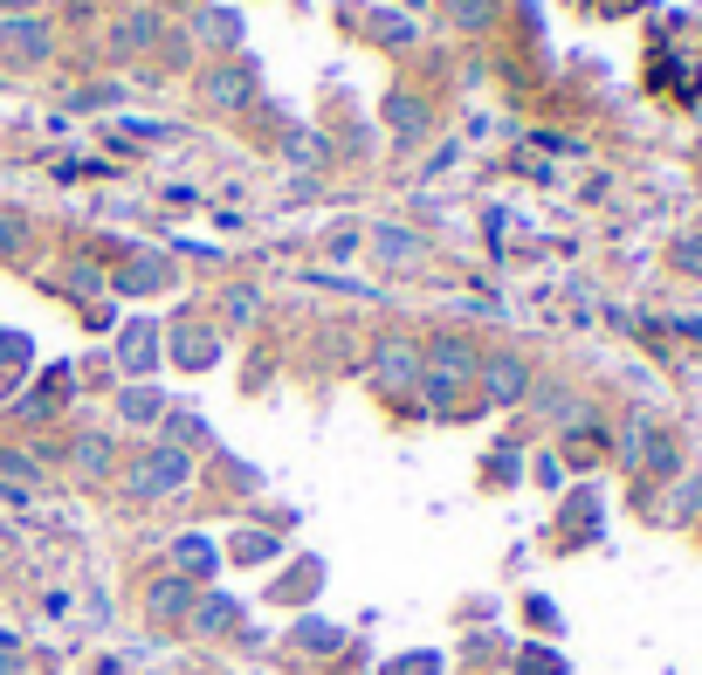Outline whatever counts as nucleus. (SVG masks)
Returning <instances> with one entry per match:
<instances>
[{
    "label": "nucleus",
    "mask_w": 702,
    "mask_h": 675,
    "mask_svg": "<svg viewBox=\"0 0 702 675\" xmlns=\"http://www.w3.org/2000/svg\"><path fill=\"white\" fill-rule=\"evenodd\" d=\"M193 483V462L172 449V441H159V449H145L132 469H124V497L132 504H159V497H179V489Z\"/></svg>",
    "instance_id": "nucleus-1"
},
{
    "label": "nucleus",
    "mask_w": 702,
    "mask_h": 675,
    "mask_svg": "<svg viewBox=\"0 0 702 675\" xmlns=\"http://www.w3.org/2000/svg\"><path fill=\"white\" fill-rule=\"evenodd\" d=\"M476 379H482L489 407H516V400L531 394V358H516V352H489L482 366H476Z\"/></svg>",
    "instance_id": "nucleus-2"
},
{
    "label": "nucleus",
    "mask_w": 702,
    "mask_h": 675,
    "mask_svg": "<svg viewBox=\"0 0 702 675\" xmlns=\"http://www.w3.org/2000/svg\"><path fill=\"white\" fill-rule=\"evenodd\" d=\"M372 379L386 386V394H400V386L421 379V352H413L406 338H386V345L372 352Z\"/></svg>",
    "instance_id": "nucleus-3"
},
{
    "label": "nucleus",
    "mask_w": 702,
    "mask_h": 675,
    "mask_svg": "<svg viewBox=\"0 0 702 675\" xmlns=\"http://www.w3.org/2000/svg\"><path fill=\"white\" fill-rule=\"evenodd\" d=\"M172 358H179V366H214V358H221V331H207V324H179L172 331Z\"/></svg>",
    "instance_id": "nucleus-4"
},
{
    "label": "nucleus",
    "mask_w": 702,
    "mask_h": 675,
    "mask_svg": "<svg viewBox=\"0 0 702 675\" xmlns=\"http://www.w3.org/2000/svg\"><path fill=\"white\" fill-rule=\"evenodd\" d=\"M145 607H152V620H187V607H193V586H187V579H152Z\"/></svg>",
    "instance_id": "nucleus-5"
},
{
    "label": "nucleus",
    "mask_w": 702,
    "mask_h": 675,
    "mask_svg": "<svg viewBox=\"0 0 702 675\" xmlns=\"http://www.w3.org/2000/svg\"><path fill=\"white\" fill-rule=\"evenodd\" d=\"M372 248L386 255V263H421V235H413V228H393V221H386V228H372Z\"/></svg>",
    "instance_id": "nucleus-6"
},
{
    "label": "nucleus",
    "mask_w": 702,
    "mask_h": 675,
    "mask_svg": "<svg viewBox=\"0 0 702 675\" xmlns=\"http://www.w3.org/2000/svg\"><path fill=\"white\" fill-rule=\"evenodd\" d=\"M207 103H214V111H242L248 103V69H214L207 76Z\"/></svg>",
    "instance_id": "nucleus-7"
},
{
    "label": "nucleus",
    "mask_w": 702,
    "mask_h": 675,
    "mask_svg": "<svg viewBox=\"0 0 702 675\" xmlns=\"http://www.w3.org/2000/svg\"><path fill=\"white\" fill-rule=\"evenodd\" d=\"M8 48H14V56H29V63H35V56H48V35L35 29V21H8Z\"/></svg>",
    "instance_id": "nucleus-8"
},
{
    "label": "nucleus",
    "mask_w": 702,
    "mask_h": 675,
    "mask_svg": "<svg viewBox=\"0 0 702 675\" xmlns=\"http://www.w3.org/2000/svg\"><path fill=\"white\" fill-rule=\"evenodd\" d=\"M76 469H83V476H103V469H111V441H103V434H83V441H76Z\"/></svg>",
    "instance_id": "nucleus-9"
},
{
    "label": "nucleus",
    "mask_w": 702,
    "mask_h": 675,
    "mask_svg": "<svg viewBox=\"0 0 702 675\" xmlns=\"http://www.w3.org/2000/svg\"><path fill=\"white\" fill-rule=\"evenodd\" d=\"M489 14H497V0H448L455 29H489Z\"/></svg>",
    "instance_id": "nucleus-10"
},
{
    "label": "nucleus",
    "mask_w": 702,
    "mask_h": 675,
    "mask_svg": "<svg viewBox=\"0 0 702 675\" xmlns=\"http://www.w3.org/2000/svg\"><path fill=\"white\" fill-rule=\"evenodd\" d=\"M152 352H159V338H152L145 324H138V331H124V366H132V373L152 366Z\"/></svg>",
    "instance_id": "nucleus-11"
},
{
    "label": "nucleus",
    "mask_w": 702,
    "mask_h": 675,
    "mask_svg": "<svg viewBox=\"0 0 702 675\" xmlns=\"http://www.w3.org/2000/svg\"><path fill=\"white\" fill-rule=\"evenodd\" d=\"M159 413H166L159 394H145V386H132V394H124V421H138V428H145V421H159Z\"/></svg>",
    "instance_id": "nucleus-12"
},
{
    "label": "nucleus",
    "mask_w": 702,
    "mask_h": 675,
    "mask_svg": "<svg viewBox=\"0 0 702 675\" xmlns=\"http://www.w3.org/2000/svg\"><path fill=\"white\" fill-rule=\"evenodd\" d=\"M200 35H207V42H221V48H227L234 35H242V21H234L227 8H207V14H200Z\"/></svg>",
    "instance_id": "nucleus-13"
},
{
    "label": "nucleus",
    "mask_w": 702,
    "mask_h": 675,
    "mask_svg": "<svg viewBox=\"0 0 702 675\" xmlns=\"http://www.w3.org/2000/svg\"><path fill=\"white\" fill-rule=\"evenodd\" d=\"M386 118H393L400 132H427V111H421L413 97H386Z\"/></svg>",
    "instance_id": "nucleus-14"
},
{
    "label": "nucleus",
    "mask_w": 702,
    "mask_h": 675,
    "mask_svg": "<svg viewBox=\"0 0 702 675\" xmlns=\"http://www.w3.org/2000/svg\"><path fill=\"white\" fill-rule=\"evenodd\" d=\"M179 565H187V573H207V565H214V544H207V538H179Z\"/></svg>",
    "instance_id": "nucleus-15"
},
{
    "label": "nucleus",
    "mask_w": 702,
    "mask_h": 675,
    "mask_svg": "<svg viewBox=\"0 0 702 675\" xmlns=\"http://www.w3.org/2000/svg\"><path fill=\"white\" fill-rule=\"evenodd\" d=\"M372 35H379V42H393V48H400V42H413L406 14H372Z\"/></svg>",
    "instance_id": "nucleus-16"
},
{
    "label": "nucleus",
    "mask_w": 702,
    "mask_h": 675,
    "mask_svg": "<svg viewBox=\"0 0 702 675\" xmlns=\"http://www.w3.org/2000/svg\"><path fill=\"white\" fill-rule=\"evenodd\" d=\"M21 242H29V221H21V214H0V255H21Z\"/></svg>",
    "instance_id": "nucleus-17"
},
{
    "label": "nucleus",
    "mask_w": 702,
    "mask_h": 675,
    "mask_svg": "<svg viewBox=\"0 0 702 675\" xmlns=\"http://www.w3.org/2000/svg\"><path fill=\"white\" fill-rule=\"evenodd\" d=\"M227 620H234L227 600H200V607H193V628H227Z\"/></svg>",
    "instance_id": "nucleus-18"
},
{
    "label": "nucleus",
    "mask_w": 702,
    "mask_h": 675,
    "mask_svg": "<svg viewBox=\"0 0 702 675\" xmlns=\"http://www.w3.org/2000/svg\"><path fill=\"white\" fill-rule=\"evenodd\" d=\"M675 269H689V276H702V235H689V242H675Z\"/></svg>",
    "instance_id": "nucleus-19"
},
{
    "label": "nucleus",
    "mask_w": 702,
    "mask_h": 675,
    "mask_svg": "<svg viewBox=\"0 0 702 675\" xmlns=\"http://www.w3.org/2000/svg\"><path fill=\"white\" fill-rule=\"evenodd\" d=\"M255 318V290H227V324H248Z\"/></svg>",
    "instance_id": "nucleus-20"
},
{
    "label": "nucleus",
    "mask_w": 702,
    "mask_h": 675,
    "mask_svg": "<svg viewBox=\"0 0 702 675\" xmlns=\"http://www.w3.org/2000/svg\"><path fill=\"white\" fill-rule=\"evenodd\" d=\"M702 510V483H689V489H675V517H695Z\"/></svg>",
    "instance_id": "nucleus-21"
},
{
    "label": "nucleus",
    "mask_w": 702,
    "mask_h": 675,
    "mask_svg": "<svg viewBox=\"0 0 702 675\" xmlns=\"http://www.w3.org/2000/svg\"><path fill=\"white\" fill-rule=\"evenodd\" d=\"M524 675H565V668H558V655H537V648H531V655H524Z\"/></svg>",
    "instance_id": "nucleus-22"
},
{
    "label": "nucleus",
    "mask_w": 702,
    "mask_h": 675,
    "mask_svg": "<svg viewBox=\"0 0 702 675\" xmlns=\"http://www.w3.org/2000/svg\"><path fill=\"white\" fill-rule=\"evenodd\" d=\"M427 668H434L427 655H413V662H400V675H427Z\"/></svg>",
    "instance_id": "nucleus-23"
}]
</instances>
